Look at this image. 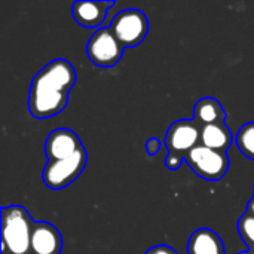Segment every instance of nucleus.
I'll list each match as a JSON object with an SVG mask.
<instances>
[{
	"label": "nucleus",
	"mask_w": 254,
	"mask_h": 254,
	"mask_svg": "<svg viewBox=\"0 0 254 254\" xmlns=\"http://www.w3.org/2000/svg\"><path fill=\"white\" fill-rule=\"evenodd\" d=\"M186 252L188 254H225V247L217 232L202 228L190 235Z\"/></svg>",
	"instance_id": "9b49d317"
},
{
	"label": "nucleus",
	"mask_w": 254,
	"mask_h": 254,
	"mask_svg": "<svg viewBox=\"0 0 254 254\" xmlns=\"http://www.w3.org/2000/svg\"><path fill=\"white\" fill-rule=\"evenodd\" d=\"M34 222L21 205L1 208L0 254H31V231Z\"/></svg>",
	"instance_id": "f03ea898"
},
{
	"label": "nucleus",
	"mask_w": 254,
	"mask_h": 254,
	"mask_svg": "<svg viewBox=\"0 0 254 254\" xmlns=\"http://www.w3.org/2000/svg\"><path fill=\"white\" fill-rule=\"evenodd\" d=\"M238 232L249 249L254 250V217L249 216L247 213L238 222Z\"/></svg>",
	"instance_id": "2eb2a0df"
},
{
	"label": "nucleus",
	"mask_w": 254,
	"mask_h": 254,
	"mask_svg": "<svg viewBox=\"0 0 254 254\" xmlns=\"http://www.w3.org/2000/svg\"><path fill=\"white\" fill-rule=\"evenodd\" d=\"M183 161H185V158H183V156H179V155L168 153V155L165 156V165H167V168L171 170V171L179 170V168L182 167Z\"/></svg>",
	"instance_id": "dca6fc26"
},
{
	"label": "nucleus",
	"mask_w": 254,
	"mask_h": 254,
	"mask_svg": "<svg viewBox=\"0 0 254 254\" xmlns=\"http://www.w3.org/2000/svg\"><path fill=\"white\" fill-rule=\"evenodd\" d=\"M109 27L125 49L140 45L149 33L147 16L140 9L132 7L118 12L110 21Z\"/></svg>",
	"instance_id": "7ed1b4c3"
},
{
	"label": "nucleus",
	"mask_w": 254,
	"mask_h": 254,
	"mask_svg": "<svg viewBox=\"0 0 254 254\" xmlns=\"http://www.w3.org/2000/svg\"><path fill=\"white\" fill-rule=\"evenodd\" d=\"M63 237L48 222H34L31 231V254H61Z\"/></svg>",
	"instance_id": "9d476101"
},
{
	"label": "nucleus",
	"mask_w": 254,
	"mask_h": 254,
	"mask_svg": "<svg viewBox=\"0 0 254 254\" xmlns=\"http://www.w3.org/2000/svg\"><path fill=\"white\" fill-rule=\"evenodd\" d=\"M226 119V112L222 104L213 97H204L196 101L193 107V121L199 128L222 124Z\"/></svg>",
	"instance_id": "ddd939ff"
},
{
	"label": "nucleus",
	"mask_w": 254,
	"mask_h": 254,
	"mask_svg": "<svg viewBox=\"0 0 254 254\" xmlns=\"http://www.w3.org/2000/svg\"><path fill=\"white\" fill-rule=\"evenodd\" d=\"M161 147H162V143H161V140L156 138V137H152V138H149V140L146 141V152H147L149 156L158 155L159 150H161Z\"/></svg>",
	"instance_id": "f3484780"
},
{
	"label": "nucleus",
	"mask_w": 254,
	"mask_h": 254,
	"mask_svg": "<svg viewBox=\"0 0 254 254\" xmlns=\"http://www.w3.org/2000/svg\"><path fill=\"white\" fill-rule=\"evenodd\" d=\"M124 45L113 34L110 27H101L94 31L86 45V54L91 63L98 67H113L124 57Z\"/></svg>",
	"instance_id": "39448f33"
},
{
	"label": "nucleus",
	"mask_w": 254,
	"mask_h": 254,
	"mask_svg": "<svg viewBox=\"0 0 254 254\" xmlns=\"http://www.w3.org/2000/svg\"><path fill=\"white\" fill-rule=\"evenodd\" d=\"M185 161L201 179L208 182H219L229 170V158L226 153L216 152L202 144L190 150L185 156Z\"/></svg>",
	"instance_id": "423d86ee"
},
{
	"label": "nucleus",
	"mask_w": 254,
	"mask_h": 254,
	"mask_svg": "<svg viewBox=\"0 0 254 254\" xmlns=\"http://www.w3.org/2000/svg\"><path fill=\"white\" fill-rule=\"evenodd\" d=\"M235 143L241 153L254 161V122L244 124L235 135Z\"/></svg>",
	"instance_id": "4468645a"
},
{
	"label": "nucleus",
	"mask_w": 254,
	"mask_h": 254,
	"mask_svg": "<svg viewBox=\"0 0 254 254\" xmlns=\"http://www.w3.org/2000/svg\"><path fill=\"white\" fill-rule=\"evenodd\" d=\"M76 68L64 58L48 63L33 77L28 92V110L36 119L61 113L68 103V92L76 85Z\"/></svg>",
	"instance_id": "f257e3e1"
},
{
	"label": "nucleus",
	"mask_w": 254,
	"mask_h": 254,
	"mask_svg": "<svg viewBox=\"0 0 254 254\" xmlns=\"http://www.w3.org/2000/svg\"><path fill=\"white\" fill-rule=\"evenodd\" d=\"M82 147L83 144L74 131L68 128H57L48 135L45 141V155L48 162H52L68 158Z\"/></svg>",
	"instance_id": "6e6552de"
},
{
	"label": "nucleus",
	"mask_w": 254,
	"mask_h": 254,
	"mask_svg": "<svg viewBox=\"0 0 254 254\" xmlns=\"http://www.w3.org/2000/svg\"><path fill=\"white\" fill-rule=\"evenodd\" d=\"M199 140L201 128L195 124V121L189 119L174 122L165 134V146L168 149V153L183 158L199 144Z\"/></svg>",
	"instance_id": "0eeeda50"
},
{
	"label": "nucleus",
	"mask_w": 254,
	"mask_h": 254,
	"mask_svg": "<svg viewBox=\"0 0 254 254\" xmlns=\"http://www.w3.org/2000/svg\"><path fill=\"white\" fill-rule=\"evenodd\" d=\"M232 143H234L232 131L229 129V127L225 122L201 128L199 144H202L208 149L226 153L229 150V147L232 146Z\"/></svg>",
	"instance_id": "f8f14e48"
},
{
	"label": "nucleus",
	"mask_w": 254,
	"mask_h": 254,
	"mask_svg": "<svg viewBox=\"0 0 254 254\" xmlns=\"http://www.w3.org/2000/svg\"><path fill=\"white\" fill-rule=\"evenodd\" d=\"M144 254H179L173 247L170 246H165V244H159V246H155L152 249H149Z\"/></svg>",
	"instance_id": "a211bd4d"
},
{
	"label": "nucleus",
	"mask_w": 254,
	"mask_h": 254,
	"mask_svg": "<svg viewBox=\"0 0 254 254\" xmlns=\"http://www.w3.org/2000/svg\"><path fill=\"white\" fill-rule=\"evenodd\" d=\"M86 161H88V153L85 147H82L80 150H77L74 155L68 158L48 162L42 174L43 183L54 190H60L68 186L82 174V171L86 167Z\"/></svg>",
	"instance_id": "20e7f679"
},
{
	"label": "nucleus",
	"mask_w": 254,
	"mask_h": 254,
	"mask_svg": "<svg viewBox=\"0 0 254 254\" xmlns=\"http://www.w3.org/2000/svg\"><path fill=\"white\" fill-rule=\"evenodd\" d=\"M113 6L115 1H74L71 13L80 27L98 30L106 25L107 13Z\"/></svg>",
	"instance_id": "1a4fd4ad"
},
{
	"label": "nucleus",
	"mask_w": 254,
	"mask_h": 254,
	"mask_svg": "<svg viewBox=\"0 0 254 254\" xmlns=\"http://www.w3.org/2000/svg\"><path fill=\"white\" fill-rule=\"evenodd\" d=\"M249 216H252V217H254V198L247 204V211H246Z\"/></svg>",
	"instance_id": "6ab92c4d"
}]
</instances>
